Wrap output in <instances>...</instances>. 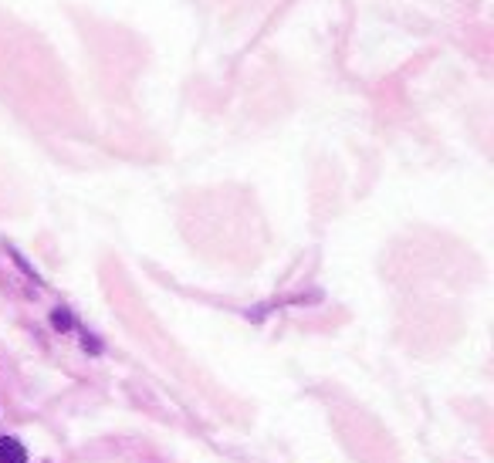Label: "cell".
I'll list each match as a JSON object with an SVG mask.
<instances>
[{
  "label": "cell",
  "mask_w": 494,
  "mask_h": 463,
  "mask_svg": "<svg viewBox=\"0 0 494 463\" xmlns=\"http://www.w3.org/2000/svg\"><path fill=\"white\" fill-rule=\"evenodd\" d=\"M0 463H28V453L14 436H0Z\"/></svg>",
  "instance_id": "1"
},
{
  "label": "cell",
  "mask_w": 494,
  "mask_h": 463,
  "mask_svg": "<svg viewBox=\"0 0 494 463\" xmlns=\"http://www.w3.org/2000/svg\"><path fill=\"white\" fill-rule=\"evenodd\" d=\"M51 324H55V328H62V332H64V328H72V315L58 308L55 315H51Z\"/></svg>",
  "instance_id": "2"
}]
</instances>
